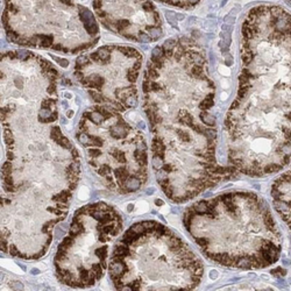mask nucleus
<instances>
[{"label": "nucleus", "mask_w": 291, "mask_h": 291, "mask_svg": "<svg viewBox=\"0 0 291 291\" xmlns=\"http://www.w3.org/2000/svg\"><path fill=\"white\" fill-rule=\"evenodd\" d=\"M238 97L225 120L230 156L241 157L245 144L260 149L257 176L281 170L290 158L291 15L279 6L252 8L242 23Z\"/></svg>", "instance_id": "f257e3e1"}, {"label": "nucleus", "mask_w": 291, "mask_h": 291, "mask_svg": "<svg viewBox=\"0 0 291 291\" xmlns=\"http://www.w3.org/2000/svg\"><path fill=\"white\" fill-rule=\"evenodd\" d=\"M78 13H79V19H81L82 22L84 23V27L86 28L88 33H89V34H92V35L96 34L98 31V26L93 14L90 12L89 9L82 7V6H79Z\"/></svg>", "instance_id": "f03ea898"}, {"label": "nucleus", "mask_w": 291, "mask_h": 291, "mask_svg": "<svg viewBox=\"0 0 291 291\" xmlns=\"http://www.w3.org/2000/svg\"><path fill=\"white\" fill-rule=\"evenodd\" d=\"M231 31H232V26H230L228 29H227V42H225V45L224 43H220L221 49H224V47H226V49L228 50V45H230V42H231ZM223 41H226V38H223Z\"/></svg>", "instance_id": "7ed1b4c3"}, {"label": "nucleus", "mask_w": 291, "mask_h": 291, "mask_svg": "<svg viewBox=\"0 0 291 291\" xmlns=\"http://www.w3.org/2000/svg\"><path fill=\"white\" fill-rule=\"evenodd\" d=\"M271 274H273L274 276H276L277 278H279V277L286 275V270L283 268H277L275 269V270H271Z\"/></svg>", "instance_id": "20e7f679"}, {"label": "nucleus", "mask_w": 291, "mask_h": 291, "mask_svg": "<svg viewBox=\"0 0 291 291\" xmlns=\"http://www.w3.org/2000/svg\"><path fill=\"white\" fill-rule=\"evenodd\" d=\"M55 60L57 61L62 67H68V65H69V62H68L67 60H63V58H56V57H55Z\"/></svg>", "instance_id": "39448f33"}, {"label": "nucleus", "mask_w": 291, "mask_h": 291, "mask_svg": "<svg viewBox=\"0 0 291 291\" xmlns=\"http://www.w3.org/2000/svg\"><path fill=\"white\" fill-rule=\"evenodd\" d=\"M210 277H211L212 279H216L217 277H218V273H217L216 270H212V271L210 273Z\"/></svg>", "instance_id": "423d86ee"}, {"label": "nucleus", "mask_w": 291, "mask_h": 291, "mask_svg": "<svg viewBox=\"0 0 291 291\" xmlns=\"http://www.w3.org/2000/svg\"><path fill=\"white\" fill-rule=\"evenodd\" d=\"M156 204L158 205V206H163V205H164V202H163V200H160V199H157Z\"/></svg>", "instance_id": "0eeeda50"}, {"label": "nucleus", "mask_w": 291, "mask_h": 291, "mask_svg": "<svg viewBox=\"0 0 291 291\" xmlns=\"http://www.w3.org/2000/svg\"><path fill=\"white\" fill-rule=\"evenodd\" d=\"M284 264H285V266H288V264H290V262H289V260H284Z\"/></svg>", "instance_id": "6e6552de"}, {"label": "nucleus", "mask_w": 291, "mask_h": 291, "mask_svg": "<svg viewBox=\"0 0 291 291\" xmlns=\"http://www.w3.org/2000/svg\"><path fill=\"white\" fill-rule=\"evenodd\" d=\"M285 2H286V4H288V5H289V6L291 7V0H285Z\"/></svg>", "instance_id": "1a4fd4ad"}]
</instances>
